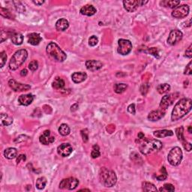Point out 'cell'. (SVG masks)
<instances>
[{"label": "cell", "instance_id": "cell-33", "mask_svg": "<svg viewBox=\"0 0 192 192\" xmlns=\"http://www.w3.org/2000/svg\"><path fill=\"white\" fill-rule=\"evenodd\" d=\"M176 136H177L179 140L181 141L182 142V144H184V143L186 142V140H185V138H184V129L183 127H180L178 128V129H176Z\"/></svg>", "mask_w": 192, "mask_h": 192}, {"label": "cell", "instance_id": "cell-31", "mask_svg": "<svg viewBox=\"0 0 192 192\" xmlns=\"http://www.w3.org/2000/svg\"><path fill=\"white\" fill-rule=\"evenodd\" d=\"M47 184V179L45 177H40L38 178L36 180V182H35V186L39 190H42L44 189L46 186Z\"/></svg>", "mask_w": 192, "mask_h": 192}, {"label": "cell", "instance_id": "cell-50", "mask_svg": "<svg viewBox=\"0 0 192 192\" xmlns=\"http://www.w3.org/2000/svg\"><path fill=\"white\" fill-rule=\"evenodd\" d=\"M138 138L139 139H144V134L142 132L138 133Z\"/></svg>", "mask_w": 192, "mask_h": 192}, {"label": "cell", "instance_id": "cell-44", "mask_svg": "<svg viewBox=\"0 0 192 192\" xmlns=\"http://www.w3.org/2000/svg\"><path fill=\"white\" fill-rule=\"evenodd\" d=\"M191 48H192V45L191 44L189 48H187V50H186V51H185V56H187V57L189 58V59H191V58L192 57Z\"/></svg>", "mask_w": 192, "mask_h": 192}, {"label": "cell", "instance_id": "cell-9", "mask_svg": "<svg viewBox=\"0 0 192 192\" xmlns=\"http://www.w3.org/2000/svg\"><path fill=\"white\" fill-rule=\"evenodd\" d=\"M148 1H141V0H130V1H123V5L125 9L129 12H134L138 8L139 6H143Z\"/></svg>", "mask_w": 192, "mask_h": 192}, {"label": "cell", "instance_id": "cell-36", "mask_svg": "<svg viewBox=\"0 0 192 192\" xmlns=\"http://www.w3.org/2000/svg\"><path fill=\"white\" fill-rule=\"evenodd\" d=\"M160 191H175V188L174 186L172 185V184L170 183H166L164 185V186L162 188H161V189H159Z\"/></svg>", "mask_w": 192, "mask_h": 192}, {"label": "cell", "instance_id": "cell-48", "mask_svg": "<svg viewBox=\"0 0 192 192\" xmlns=\"http://www.w3.org/2000/svg\"><path fill=\"white\" fill-rule=\"evenodd\" d=\"M33 3L36 5H41L43 3H44V1H33Z\"/></svg>", "mask_w": 192, "mask_h": 192}, {"label": "cell", "instance_id": "cell-7", "mask_svg": "<svg viewBox=\"0 0 192 192\" xmlns=\"http://www.w3.org/2000/svg\"><path fill=\"white\" fill-rule=\"evenodd\" d=\"M132 50V44L129 40L126 39H119L118 41L117 51L121 55H128Z\"/></svg>", "mask_w": 192, "mask_h": 192}, {"label": "cell", "instance_id": "cell-10", "mask_svg": "<svg viewBox=\"0 0 192 192\" xmlns=\"http://www.w3.org/2000/svg\"><path fill=\"white\" fill-rule=\"evenodd\" d=\"M189 6L188 5H182L180 6H177L172 11V16L174 18L182 19L185 18L189 15Z\"/></svg>", "mask_w": 192, "mask_h": 192}, {"label": "cell", "instance_id": "cell-52", "mask_svg": "<svg viewBox=\"0 0 192 192\" xmlns=\"http://www.w3.org/2000/svg\"><path fill=\"white\" fill-rule=\"evenodd\" d=\"M80 191H90V190L89 189H81Z\"/></svg>", "mask_w": 192, "mask_h": 192}, {"label": "cell", "instance_id": "cell-45", "mask_svg": "<svg viewBox=\"0 0 192 192\" xmlns=\"http://www.w3.org/2000/svg\"><path fill=\"white\" fill-rule=\"evenodd\" d=\"M149 53H150V54H152V55H153L154 56H155V57H157V58H159V55H158V50L157 49H156L155 48H150V50H149Z\"/></svg>", "mask_w": 192, "mask_h": 192}, {"label": "cell", "instance_id": "cell-11", "mask_svg": "<svg viewBox=\"0 0 192 192\" xmlns=\"http://www.w3.org/2000/svg\"><path fill=\"white\" fill-rule=\"evenodd\" d=\"M182 37H183V34L180 30H172L170 33L168 38H167V44L170 45L176 44L179 41L182 40Z\"/></svg>", "mask_w": 192, "mask_h": 192}, {"label": "cell", "instance_id": "cell-14", "mask_svg": "<svg viewBox=\"0 0 192 192\" xmlns=\"http://www.w3.org/2000/svg\"><path fill=\"white\" fill-rule=\"evenodd\" d=\"M73 148L69 144H62L57 148L58 154L62 157H68L72 153Z\"/></svg>", "mask_w": 192, "mask_h": 192}, {"label": "cell", "instance_id": "cell-1", "mask_svg": "<svg viewBox=\"0 0 192 192\" xmlns=\"http://www.w3.org/2000/svg\"><path fill=\"white\" fill-rule=\"evenodd\" d=\"M192 108V101L191 99H180L175 105L171 114V120L177 121L186 116Z\"/></svg>", "mask_w": 192, "mask_h": 192}, {"label": "cell", "instance_id": "cell-22", "mask_svg": "<svg viewBox=\"0 0 192 192\" xmlns=\"http://www.w3.org/2000/svg\"><path fill=\"white\" fill-rule=\"evenodd\" d=\"M69 26V23L66 19L62 18L57 20L56 23V29L60 32H63L66 30Z\"/></svg>", "mask_w": 192, "mask_h": 192}, {"label": "cell", "instance_id": "cell-46", "mask_svg": "<svg viewBox=\"0 0 192 192\" xmlns=\"http://www.w3.org/2000/svg\"><path fill=\"white\" fill-rule=\"evenodd\" d=\"M182 145H183V146H184V148H185V149L187 150L188 152H190L191 150V144H190V143L187 142V141H186V142L184 143V144H182Z\"/></svg>", "mask_w": 192, "mask_h": 192}, {"label": "cell", "instance_id": "cell-26", "mask_svg": "<svg viewBox=\"0 0 192 192\" xmlns=\"http://www.w3.org/2000/svg\"><path fill=\"white\" fill-rule=\"evenodd\" d=\"M13 123V118L6 114H1V125L4 126L11 125Z\"/></svg>", "mask_w": 192, "mask_h": 192}, {"label": "cell", "instance_id": "cell-43", "mask_svg": "<svg viewBox=\"0 0 192 192\" xmlns=\"http://www.w3.org/2000/svg\"><path fill=\"white\" fill-rule=\"evenodd\" d=\"M128 111H129L130 114H132L134 115L136 114V110H135L134 104H130L129 106L128 107Z\"/></svg>", "mask_w": 192, "mask_h": 192}, {"label": "cell", "instance_id": "cell-47", "mask_svg": "<svg viewBox=\"0 0 192 192\" xmlns=\"http://www.w3.org/2000/svg\"><path fill=\"white\" fill-rule=\"evenodd\" d=\"M21 160H23V161H25V160H26V155H20L18 156V159H17V164L20 163Z\"/></svg>", "mask_w": 192, "mask_h": 192}, {"label": "cell", "instance_id": "cell-4", "mask_svg": "<svg viewBox=\"0 0 192 192\" xmlns=\"http://www.w3.org/2000/svg\"><path fill=\"white\" fill-rule=\"evenodd\" d=\"M47 53L50 58L59 63H63L67 58L65 53L54 42L50 43L47 46Z\"/></svg>", "mask_w": 192, "mask_h": 192}, {"label": "cell", "instance_id": "cell-8", "mask_svg": "<svg viewBox=\"0 0 192 192\" xmlns=\"http://www.w3.org/2000/svg\"><path fill=\"white\" fill-rule=\"evenodd\" d=\"M79 185V180L74 177L64 179L59 183V189L73 190L75 189Z\"/></svg>", "mask_w": 192, "mask_h": 192}, {"label": "cell", "instance_id": "cell-51", "mask_svg": "<svg viewBox=\"0 0 192 192\" xmlns=\"http://www.w3.org/2000/svg\"><path fill=\"white\" fill-rule=\"evenodd\" d=\"M189 133H191V126H189Z\"/></svg>", "mask_w": 192, "mask_h": 192}, {"label": "cell", "instance_id": "cell-42", "mask_svg": "<svg viewBox=\"0 0 192 192\" xmlns=\"http://www.w3.org/2000/svg\"><path fill=\"white\" fill-rule=\"evenodd\" d=\"M191 62H190V63L188 64V65L185 68V72H184V74L186 75H191L192 74V69H191Z\"/></svg>", "mask_w": 192, "mask_h": 192}, {"label": "cell", "instance_id": "cell-30", "mask_svg": "<svg viewBox=\"0 0 192 192\" xmlns=\"http://www.w3.org/2000/svg\"><path fill=\"white\" fill-rule=\"evenodd\" d=\"M170 90V86L167 83H163L160 84L159 86H158L157 87V91L159 92L160 94H164L168 93Z\"/></svg>", "mask_w": 192, "mask_h": 192}, {"label": "cell", "instance_id": "cell-39", "mask_svg": "<svg viewBox=\"0 0 192 192\" xmlns=\"http://www.w3.org/2000/svg\"><path fill=\"white\" fill-rule=\"evenodd\" d=\"M38 68V63L36 60H33V61H32L31 63L29 64V68L30 69V71H36Z\"/></svg>", "mask_w": 192, "mask_h": 192}, {"label": "cell", "instance_id": "cell-41", "mask_svg": "<svg viewBox=\"0 0 192 192\" xmlns=\"http://www.w3.org/2000/svg\"><path fill=\"white\" fill-rule=\"evenodd\" d=\"M81 136L83 137V142H87L89 140V132H88L87 129H84L81 131Z\"/></svg>", "mask_w": 192, "mask_h": 192}, {"label": "cell", "instance_id": "cell-3", "mask_svg": "<svg viewBox=\"0 0 192 192\" xmlns=\"http://www.w3.org/2000/svg\"><path fill=\"white\" fill-rule=\"evenodd\" d=\"M99 180L104 187L110 188L116 185L117 177L114 170L102 167L99 171Z\"/></svg>", "mask_w": 192, "mask_h": 192}, {"label": "cell", "instance_id": "cell-13", "mask_svg": "<svg viewBox=\"0 0 192 192\" xmlns=\"http://www.w3.org/2000/svg\"><path fill=\"white\" fill-rule=\"evenodd\" d=\"M8 85L11 87V89H12L15 92H23V91H27L31 89V86L27 84H23L17 82L16 80L11 79L8 81Z\"/></svg>", "mask_w": 192, "mask_h": 192}, {"label": "cell", "instance_id": "cell-49", "mask_svg": "<svg viewBox=\"0 0 192 192\" xmlns=\"http://www.w3.org/2000/svg\"><path fill=\"white\" fill-rule=\"evenodd\" d=\"M20 74H21V76H26V75L27 74V70H26V69L22 70L21 72H20Z\"/></svg>", "mask_w": 192, "mask_h": 192}, {"label": "cell", "instance_id": "cell-25", "mask_svg": "<svg viewBox=\"0 0 192 192\" xmlns=\"http://www.w3.org/2000/svg\"><path fill=\"white\" fill-rule=\"evenodd\" d=\"M11 41L15 45H21L23 42V36L20 33H14L11 35Z\"/></svg>", "mask_w": 192, "mask_h": 192}, {"label": "cell", "instance_id": "cell-20", "mask_svg": "<svg viewBox=\"0 0 192 192\" xmlns=\"http://www.w3.org/2000/svg\"><path fill=\"white\" fill-rule=\"evenodd\" d=\"M41 41H42V38L38 33H33L28 35V42H29L30 44L33 45V46L38 45Z\"/></svg>", "mask_w": 192, "mask_h": 192}, {"label": "cell", "instance_id": "cell-27", "mask_svg": "<svg viewBox=\"0 0 192 192\" xmlns=\"http://www.w3.org/2000/svg\"><path fill=\"white\" fill-rule=\"evenodd\" d=\"M65 81L62 78H59V77H56L55 80L53 82V87L56 89H61L65 86Z\"/></svg>", "mask_w": 192, "mask_h": 192}, {"label": "cell", "instance_id": "cell-37", "mask_svg": "<svg viewBox=\"0 0 192 192\" xmlns=\"http://www.w3.org/2000/svg\"><path fill=\"white\" fill-rule=\"evenodd\" d=\"M161 171L162 172V174L159 175V176H156V178H157V179L159 180V181H164V180H165L167 178V173L164 167H162Z\"/></svg>", "mask_w": 192, "mask_h": 192}, {"label": "cell", "instance_id": "cell-18", "mask_svg": "<svg viewBox=\"0 0 192 192\" xmlns=\"http://www.w3.org/2000/svg\"><path fill=\"white\" fill-rule=\"evenodd\" d=\"M34 100V96L32 94H27V95H22L19 97L18 102L23 106H29L33 103Z\"/></svg>", "mask_w": 192, "mask_h": 192}, {"label": "cell", "instance_id": "cell-17", "mask_svg": "<svg viewBox=\"0 0 192 192\" xmlns=\"http://www.w3.org/2000/svg\"><path fill=\"white\" fill-rule=\"evenodd\" d=\"M165 115V110H153L151 113H149V114L148 115V119L149 121L152 122H156L159 121V120L162 119Z\"/></svg>", "mask_w": 192, "mask_h": 192}, {"label": "cell", "instance_id": "cell-40", "mask_svg": "<svg viewBox=\"0 0 192 192\" xmlns=\"http://www.w3.org/2000/svg\"><path fill=\"white\" fill-rule=\"evenodd\" d=\"M0 57H1V65H0V67L3 68L4 65H5V64L6 63V60H7V55L5 51L1 52V53H0Z\"/></svg>", "mask_w": 192, "mask_h": 192}, {"label": "cell", "instance_id": "cell-12", "mask_svg": "<svg viewBox=\"0 0 192 192\" xmlns=\"http://www.w3.org/2000/svg\"><path fill=\"white\" fill-rule=\"evenodd\" d=\"M176 97L177 96H176L175 94H170V95H166L164 96L161 100V103H160V109L163 110H166L168 108V107L173 104Z\"/></svg>", "mask_w": 192, "mask_h": 192}, {"label": "cell", "instance_id": "cell-2", "mask_svg": "<svg viewBox=\"0 0 192 192\" xmlns=\"http://www.w3.org/2000/svg\"><path fill=\"white\" fill-rule=\"evenodd\" d=\"M163 147V144L156 139H145L140 145V151L143 155H148L153 152H159Z\"/></svg>", "mask_w": 192, "mask_h": 192}, {"label": "cell", "instance_id": "cell-16", "mask_svg": "<svg viewBox=\"0 0 192 192\" xmlns=\"http://www.w3.org/2000/svg\"><path fill=\"white\" fill-rule=\"evenodd\" d=\"M103 66V64L99 60L91 59L86 62V67L90 71H95L99 70Z\"/></svg>", "mask_w": 192, "mask_h": 192}, {"label": "cell", "instance_id": "cell-5", "mask_svg": "<svg viewBox=\"0 0 192 192\" xmlns=\"http://www.w3.org/2000/svg\"><path fill=\"white\" fill-rule=\"evenodd\" d=\"M28 57V52L25 49H21L17 51L12 56L9 62V68L12 71H15L19 67L21 66Z\"/></svg>", "mask_w": 192, "mask_h": 192}, {"label": "cell", "instance_id": "cell-6", "mask_svg": "<svg viewBox=\"0 0 192 192\" xmlns=\"http://www.w3.org/2000/svg\"><path fill=\"white\" fill-rule=\"evenodd\" d=\"M168 162L172 166H178L182 160V151L178 146L173 148L167 155Z\"/></svg>", "mask_w": 192, "mask_h": 192}, {"label": "cell", "instance_id": "cell-38", "mask_svg": "<svg viewBox=\"0 0 192 192\" xmlns=\"http://www.w3.org/2000/svg\"><path fill=\"white\" fill-rule=\"evenodd\" d=\"M98 42H99V38L95 36V35H93L89 38V44L91 47H95L97 45Z\"/></svg>", "mask_w": 192, "mask_h": 192}, {"label": "cell", "instance_id": "cell-35", "mask_svg": "<svg viewBox=\"0 0 192 192\" xmlns=\"http://www.w3.org/2000/svg\"><path fill=\"white\" fill-rule=\"evenodd\" d=\"M101 155V152H100V148L98 145H94L93 146V150L91 152V156L93 159H97Z\"/></svg>", "mask_w": 192, "mask_h": 192}, {"label": "cell", "instance_id": "cell-15", "mask_svg": "<svg viewBox=\"0 0 192 192\" xmlns=\"http://www.w3.org/2000/svg\"><path fill=\"white\" fill-rule=\"evenodd\" d=\"M55 140V137H53L50 130H46L43 132L42 134L39 137V141L41 144L44 145H50L53 144Z\"/></svg>", "mask_w": 192, "mask_h": 192}, {"label": "cell", "instance_id": "cell-23", "mask_svg": "<svg viewBox=\"0 0 192 192\" xmlns=\"http://www.w3.org/2000/svg\"><path fill=\"white\" fill-rule=\"evenodd\" d=\"M154 136L158 138H164L166 137H170L174 135V132L170 130H160V131H155L153 133Z\"/></svg>", "mask_w": 192, "mask_h": 192}, {"label": "cell", "instance_id": "cell-29", "mask_svg": "<svg viewBox=\"0 0 192 192\" xmlns=\"http://www.w3.org/2000/svg\"><path fill=\"white\" fill-rule=\"evenodd\" d=\"M143 190L144 191H157V188L155 187V185L151 183V182H144L142 184Z\"/></svg>", "mask_w": 192, "mask_h": 192}, {"label": "cell", "instance_id": "cell-24", "mask_svg": "<svg viewBox=\"0 0 192 192\" xmlns=\"http://www.w3.org/2000/svg\"><path fill=\"white\" fill-rule=\"evenodd\" d=\"M17 155H18V150L15 148H8L4 151V155L7 159H14L17 157Z\"/></svg>", "mask_w": 192, "mask_h": 192}, {"label": "cell", "instance_id": "cell-28", "mask_svg": "<svg viewBox=\"0 0 192 192\" xmlns=\"http://www.w3.org/2000/svg\"><path fill=\"white\" fill-rule=\"evenodd\" d=\"M59 132L63 136H67L71 132L70 127L67 124H62L59 128Z\"/></svg>", "mask_w": 192, "mask_h": 192}, {"label": "cell", "instance_id": "cell-19", "mask_svg": "<svg viewBox=\"0 0 192 192\" xmlns=\"http://www.w3.org/2000/svg\"><path fill=\"white\" fill-rule=\"evenodd\" d=\"M80 14L83 15H85V16H93L97 12V10L93 5H86L83 7L81 8L80 11Z\"/></svg>", "mask_w": 192, "mask_h": 192}, {"label": "cell", "instance_id": "cell-34", "mask_svg": "<svg viewBox=\"0 0 192 192\" xmlns=\"http://www.w3.org/2000/svg\"><path fill=\"white\" fill-rule=\"evenodd\" d=\"M163 4L165 3L164 6L169 7L170 8H176V7L179 6L180 4V1H175V0H170V1H166L163 2Z\"/></svg>", "mask_w": 192, "mask_h": 192}, {"label": "cell", "instance_id": "cell-21", "mask_svg": "<svg viewBox=\"0 0 192 192\" xmlns=\"http://www.w3.org/2000/svg\"><path fill=\"white\" fill-rule=\"evenodd\" d=\"M86 78H87V74L85 72H74L71 75V79L75 83L83 82Z\"/></svg>", "mask_w": 192, "mask_h": 192}, {"label": "cell", "instance_id": "cell-32", "mask_svg": "<svg viewBox=\"0 0 192 192\" xmlns=\"http://www.w3.org/2000/svg\"><path fill=\"white\" fill-rule=\"evenodd\" d=\"M127 87L128 86L125 83H116L114 85V91L118 94L122 93L125 91Z\"/></svg>", "mask_w": 192, "mask_h": 192}]
</instances>
